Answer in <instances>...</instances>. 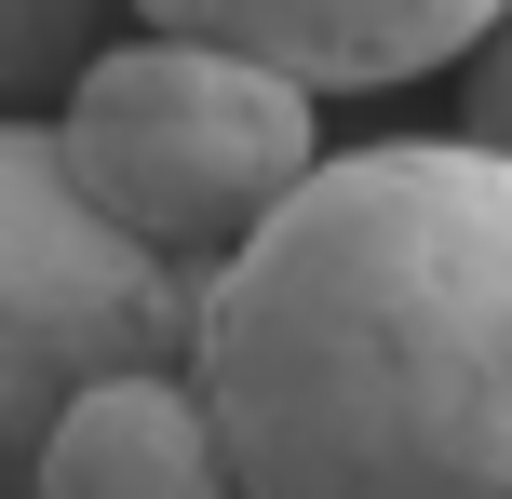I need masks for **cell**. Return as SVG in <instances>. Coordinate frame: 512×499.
Listing matches in <instances>:
<instances>
[{
  "mask_svg": "<svg viewBox=\"0 0 512 499\" xmlns=\"http://www.w3.org/2000/svg\"><path fill=\"white\" fill-rule=\"evenodd\" d=\"M189 392L243 499H512V162L459 135L324 149L203 270Z\"/></svg>",
  "mask_w": 512,
  "mask_h": 499,
  "instance_id": "obj_1",
  "label": "cell"
},
{
  "mask_svg": "<svg viewBox=\"0 0 512 499\" xmlns=\"http://www.w3.org/2000/svg\"><path fill=\"white\" fill-rule=\"evenodd\" d=\"M41 135H54L81 203L122 243H149L162 270H189V284L230 270L310 189V162H324V108L310 95H283L270 68L203 54V41H176L149 14H122L68 68V95H54Z\"/></svg>",
  "mask_w": 512,
  "mask_h": 499,
  "instance_id": "obj_2",
  "label": "cell"
},
{
  "mask_svg": "<svg viewBox=\"0 0 512 499\" xmlns=\"http://www.w3.org/2000/svg\"><path fill=\"white\" fill-rule=\"evenodd\" d=\"M0 324H14L68 392H95V378H189L203 284L162 270L149 243H122L68 189L54 135L14 122V149H0Z\"/></svg>",
  "mask_w": 512,
  "mask_h": 499,
  "instance_id": "obj_3",
  "label": "cell"
},
{
  "mask_svg": "<svg viewBox=\"0 0 512 499\" xmlns=\"http://www.w3.org/2000/svg\"><path fill=\"white\" fill-rule=\"evenodd\" d=\"M149 27L203 54H243L283 95H391V81H445L486 54V0H149Z\"/></svg>",
  "mask_w": 512,
  "mask_h": 499,
  "instance_id": "obj_4",
  "label": "cell"
},
{
  "mask_svg": "<svg viewBox=\"0 0 512 499\" xmlns=\"http://www.w3.org/2000/svg\"><path fill=\"white\" fill-rule=\"evenodd\" d=\"M27 499H243V486H230V459H216L189 378H95V392H68V419L41 432Z\"/></svg>",
  "mask_w": 512,
  "mask_h": 499,
  "instance_id": "obj_5",
  "label": "cell"
},
{
  "mask_svg": "<svg viewBox=\"0 0 512 499\" xmlns=\"http://www.w3.org/2000/svg\"><path fill=\"white\" fill-rule=\"evenodd\" d=\"M54 419H68V378H54L41 351L0 324V486H27V473H41V432H54Z\"/></svg>",
  "mask_w": 512,
  "mask_h": 499,
  "instance_id": "obj_6",
  "label": "cell"
},
{
  "mask_svg": "<svg viewBox=\"0 0 512 499\" xmlns=\"http://www.w3.org/2000/svg\"><path fill=\"white\" fill-rule=\"evenodd\" d=\"M445 135H459V149H499V162H512V14L486 27V54L459 68V122H445Z\"/></svg>",
  "mask_w": 512,
  "mask_h": 499,
  "instance_id": "obj_7",
  "label": "cell"
},
{
  "mask_svg": "<svg viewBox=\"0 0 512 499\" xmlns=\"http://www.w3.org/2000/svg\"><path fill=\"white\" fill-rule=\"evenodd\" d=\"M0 95H14V14H0Z\"/></svg>",
  "mask_w": 512,
  "mask_h": 499,
  "instance_id": "obj_8",
  "label": "cell"
},
{
  "mask_svg": "<svg viewBox=\"0 0 512 499\" xmlns=\"http://www.w3.org/2000/svg\"><path fill=\"white\" fill-rule=\"evenodd\" d=\"M14 122H27V108H14V95H0V149H14Z\"/></svg>",
  "mask_w": 512,
  "mask_h": 499,
  "instance_id": "obj_9",
  "label": "cell"
},
{
  "mask_svg": "<svg viewBox=\"0 0 512 499\" xmlns=\"http://www.w3.org/2000/svg\"><path fill=\"white\" fill-rule=\"evenodd\" d=\"M0 499H27V486H0Z\"/></svg>",
  "mask_w": 512,
  "mask_h": 499,
  "instance_id": "obj_10",
  "label": "cell"
}]
</instances>
